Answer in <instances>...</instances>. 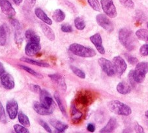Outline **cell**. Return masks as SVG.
<instances>
[{
	"label": "cell",
	"mask_w": 148,
	"mask_h": 133,
	"mask_svg": "<svg viewBox=\"0 0 148 133\" xmlns=\"http://www.w3.org/2000/svg\"><path fill=\"white\" fill-rule=\"evenodd\" d=\"M1 86L6 90H12L14 88L15 83L13 77L8 73H5L0 77Z\"/></svg>",
	"instance_id": "30bf717a"
},
{
	"label": "cell",
	"mask_w": 148,
	"mask_h": 133,
	"mask_svg": "<svg viewBox=\"0 0 148 133\" xmlns=\"http://www.w3.org/2000/svg\"><path fill=\"white\" fill-rule=\"evenodd\" d=\"M136 37L139 40L148 42V30L145 29H138L136 32Z\"/></svg>",
	"instance_id": "4dcf8cb0"
},
{
	"label": "cell",
	"mask_w": 148,
	"mask_h": 133,
	"mask_svg": "<svg viewBox=\"0 0 148 133\" xmlns=\"http://www.w3.org/2000/svg\"><path fill=\"white\" fill-rule=\"evenodd\" d=\"M71 117L73 124H78L83 118V113L79 109L75 103H73L71 105Z\"/></svg>",
	"instance_id": "5bb4252c"
},
{
	"label": "cell",
	"mask_w": 148,
	"mask_h": 133,
	"mask_svg": "<svg viewBox=\"0 0 148 133\" xmlns=\"http://www.w3.org/2000/svg\"><path fill=\"white\" fill-rule=\"evenodd\" d=\"M107 105L110 111L117 115L128 116L132 113L131 109L120 101L113 100L109 101Z\"/></svg>",
	"instance_id": "5b68a950"
},
{
	"label": "cell",
	"mask_w": 148,
	"mask_h": 133,
	"mask_svg": "<svg viewBox=\"0 0 148 133\" xmlns=\"http://www.w3.org/2000/svg\"><path fill=\"white\" fill-rule=\"evenodd\" d=\"M48 77L51 79V80L57 84L61 90L63 92L66 91V90H67V84H66L65 79L62 75L58 73H54L50 74V75H48Z\"/></svg>",
	"instance_id": "d6986e66"
},
{
	"label": "cell",
	"mask_w": 148,
	"mask_h": 133,
	"mask_svg": "<svg viewBox=\"0 0 148 133\" xmlns=\"http://www.w3.org/2000/svg\"><path fill=\"white\" fill-rule=\"evenodd\" d=\"M6 110L10 119H14L18 114V105L16 101L11 99L7 102Z\"/></svg>",
	"instance_id": "8fae6325"
},
{
	"label": "cell",
	"mask_w": 148,
	"mask_h": 133,
	"mask_svg": "<svg viewBox=\"0 0 148 133\" xmlns=\"http://www.w3.org/2000/svg\"><path fill=\"white\" fill-rule=\"evenodd\" d=\"M119 42L127 50L132 51L137 46V40L131 29L123 28L119 31Z\"/></svg>",
	"instance_id": "7a4b0ae2"
},
{
	"label": "cell",
	"mask_w": 148,
	"mask_h": 133,
	"mask_svg": "<svg viewBox=\"0 0 148 133\" xmlns=\"http://www.w3.org/2000/svg\"><path fill=\"white\" fill-rule=\"evenodd\" d=\"M117 126V122L116 119L115 117H111L109 119L108 122L107 124L104 126L103 129L100 130V132L102 133H106V132H112L116 129Z\"/></svg>",
	"instance_id": "7402d4cb"
},
{
	"label": "cell",
	"mask_w": 148,
	"mask_h": 133,
	"mask_svg": "<svg viewBox=\"0 0 148 133\" xmlns=\"http://www.w3.org/2000/svg\"><path fill=\"white\" fill-rule=\"evenodd\" d=\"M71 70H72L73 72L75 74V75L80 77L81 79H85L86 78V73L84 72L82 70H81L80 69L76 67L75 66H70Z\"/></svg>",
	"instance_id": "d6a6232c"
},
{
	"label": "cell",
	"mask_w": 148,
	"mask_h": 133,
	"mask_svg": "<svg viewBox=\"0 0 148 133\" xmlns=\"http://www.w3.org/2000/svg\"><path fill=\"white\" fill-rule=\"evenodd\" d=\"M53 97H54V99L57 102V104L60 108L61 112H62V114L64 115V116H67V112H66V110H65V107L64 106V105L63 103V101L62 100V99L60 98V94H59L58 92H55L54 95H53Z\"/></svg>",
	"instance_id": "f546056e"
},
{
	"label": "cell",
	"mask_w": 148,
	"mask_h": 133,
	"mask_svg": "<svg viewBox=\"0 0 148 133\" xmlns=\"http://www.w3.org/2000/svg\"><path fill=\"white\" fill-rule=\"evenodd\" d=\"M88 2L90 7L94 11L99 12L101 11V6L98 0H88Z\"/></svg>",
	"instance_id": "d590c367"
},
{
	"label": "cell",
	"mask_w": 148,
	"mask_h": 133,
	"mask_svg": "<svg viewBox=\"0 0 148 133\" xmlns=\"http://www.w3.org/2000/svg\"><path fill=\"white\" fill-rule=\"evenodd\" d=\"M145 116H146V117H147V118H148V111H147L146 112H145Z\"/></svg>",
	"instance_id": "681fc988"
},
{
	"label": "cell",
	"mask_w": 148,
	"mask_h": 133,
	"mask_svg": "<svg viewBox=\"0 0 148 133\" xmlns=\"http://www.w3.org/2000/svg\"><path fill=\"white\" fill-rule=\"evenodd\" d=\"M14 3L16 5H19L20 3H22L23 0H12Z\"/></svg>",
	"instance_id": "c3c4849f"
},
{
	"label": "cell",
	"mask_w": 148,
	"mask_h": 133,
	"mask_svg": "<svg viewBox=\"0 0 148 133\" xmlns=\"http://www.w3.org/2000/svg\"><path fill=\"white\" fill-rule=\"evenodd\" d=\"M25 3L29 7H34L35 6V3H36V0H25Z\"/></svg>",
	"instance_id": "f6af8a7d"
},
{
	"label": "cell",
	"mask_w": 148,
	"mask_h": 133,
	"mask_svg": "<svg viewBox=\"0 0 148 133\" xmlns=\"http://www.w3.org/2000/svg\"><path fill=\"white\" fill-rule=\"evenodd\" d=\"M87 129H88V131H90L91 132H95V127L93 124H89L87 126Z\"/></svg>",
	"instance_id": "bcb514c9"
},
{
	"label": "cell",
	"mask_w": 148,
	"mask_h": 133,
	"mask_svg": "<svg viewBox=\"0 0 148 133\" xmlns=\"http://www.w3.org/2000/svg\"><path fill=\"white\" fill-rule=\"evenodd\" d=\"M0 122L2 123V124H6L7 122L4 107L1 101H0Z\"/></svg>",
	"instance_id": "8d00e7d4"
},
{
	"label": "cell",
	"mask_w": 148,
	"mask_h": 133,
	"mask_svg": "<svg viewBox=\"0 0 148 133\" xmlns=\"http://www.w3.org/2000/svg\"><path fill=\"white\" fill-rule=\"evenodd\" d=\"M61 29L64 33H71L73 32V27L71 25L67 24H64L62 25Z\"/></svg>",
	"instance_id": "b9f144b4"
},
{
	"label": "cell",
	"mask_w": 148,
	"mask_h": 133,
	"mask_svg": "<svg viewBox=\"0 0 148 133\" xmlns=\"http://www.w3.org/2000/svg\"><path fill=\"white\" fill-rule=\"evenodd\" d=\"M5 73V68L1 62H0V77H1L3 74Z\"/></svg>",
	"instance_id": "7dc6e473"
},
{
	"label": "cell",
	"mask_w": 148,
	"mask_h": 133,
	"mask_svg": "<svg viewBox=\"0 0 148 133\" xmlns=\"http://www.w3.org/2000/svg\"><path fill=\"white\" fill-rule=\"evenodd\" d=\"M74 23H75V25L77 29L82 31L85 29L86 23L82 18L80 17L76 18L75 19V21H74Z\"/></svg>",
	"instance_id": "1f68e13d"
},
{
	"label": "cell",
	"mask_w": 148,
	"mask_h": 133,
	"mask_svg": "<svg viewBox=\"0 0 148 133\" xmlns=\"http://www.w3.org/2000/svg\"><path fill=\"white\" fill-rule=\"evenodd\" d=\"M40 27L41 28L43 33L46 37L50 41H53L55 40V33L48 26V24L45 23H40Z\"/></svg>",
	"instance_id": "44dd1931"
},
{
	"label": "cell",
	"mask_w": 148,
	"mask_h": 133,
	"mask_svg": "<svg viewBox=\"0 0 148 133\" xmlns=\"http://www.w3.org/2000/svg\"><path fill=\"white\" fill-rule=\"evenodd\" d=\"M134 127V130L136 132H138V133L144 132V128H143L141 125H139L138 124H137V123H135Z\"/></svg>",
	"instance_id": "ee69618b"
},
{
	"label": "cell",
	"mask_w": 148,
	"mask_h": 133,
	"mask_svg": "<svg viewBox=\"0 0 148 133\" xmlns=\"http://www.w3.org/2000/svg\"><path fill=\"white\" fill-rule=\"evenodd\" d=\"M40 103L43 106L47 108L50 109L51 107L54 106L53 105V100L50 94L46 90H41L40 92Z\"/></svg>",
	"instance_id": "4fadbf2b"
},
{
	"label": "cell",
	"mask_w": 148,
	"mask_h": 133,
	"mask_svg": "<svg viewBox=\"0 0 148 133\" xmlns=\"http://www.w3.org/2000/svg\"><path fill=\"white\" fill-rule=\"evenodd\" d=\"M18 121L20 123V124L24 125L25 127H30V121L28 117L25 115L24 112L20 111L18 114Z\"/></svg>",
	"instance_id": "f1b7e54d"
},
{
	"label": "cell",
	"mask_w": 148,
	"mask_h": 133,
	"mask_svg": "<svg viewBox=\"0 0 148 133\" xmlns=\"http://www.w3.org/2000/svg\"><path fill=\"white\" fill-rule=\"evenodd\" d=\"M148 72V62H142L136 64L134 70H131L129 73V83L133 86L136 84L142 83L144 81L145 75Z\"/></svg>",
	"instance_id": "6da1fadb"
},
{
	"label": "cell",
	"mask_w": 148,
	"mask_h": 133,
	"mask_svg": "<svg viewBox=\"0 0 148 133\" xmlns=\"http://www.w3.org/2000/svg\"><path fill=\"white\" fill-rule=\"evenodd\" d=\"M33 107H34V111L37 114L42 115V116H48V115L52 114L53 113V110H54V106L48 109L45 107V106H43L41 103L37 101L35 102Z\"/></svg>",
	"instance_id": "e0dca14e"
},
{
	"label": "cell",
	"mask_w": 148,
	"mask_h": 133,
	"mask_svg": "<svg viewBox=\"0 0 148 133\" xmlns=\"http://www.w3.org/2000/svg\"><path fill=\"white\" fill-rule=\"evenodd\" d=\"M0 86H1V82H0Z\"/></svg>",
	"instance_id": "816d5d0a"
},
{
	"label": "cell",
	"mask_w": 148,
	"mask_h": 133,
	"mask_svg": "<svg viewBox=\"0 0 148 133\" xmlns=\"http://www.w3.org/2000/svg\"><path fill=\"white\" fill-rule=\"evenodd\" d=\"M96 21L97 22L99 25L103 28L104 30L108 32H112L114 30L113 24L110 20L108 16L104 14H99L96 16Z\"/></svg>",
	"instance_id": "ba28073f"
},
{
	"label": "cell",
	"mask_w": 148,
	"mask_h": 133,
	"mask_svg": "<svg viewBox=\"0 0 148 133\" xmlns=\"http://www.w3.org/2000/svg\"><path fill=\"white\" fill-rule=\"evenodd\" d=\"M0 7L3 13L10 18H12L16 14L13 7L8 0H0Z\"/></svg>",
	"instance_id": "7c38bea8"
},
{
	"label": "cell",
	"mask_w": 148,
	"mask_h": 133,
	"mask_svg": "<svg viewBox=\"0 0 148 133\" xmlns=\"http://www.w3.org/2000/svg\"><path fill=\"white\" fill-rule=\"evenodd\" d=\"M29 88L30 90H31L32 92H34V93L40 94V92H41V88H40V87L39 85H37V84H29Z\"/></svg>",
	"instance_id": "60d3db41"
},
{
	"label": "cell",
	"mask_w": 148,
	"mask_h": 133,
	"mask_svg": "<svg viewBox=\"0 0 148 133\" xmlns=\"http://www.w3.org/2000/svg\"><path fill=\"white\" fill-rule=\"evenodd\" d=\"M103 11L110 18H114L117 16L116 8L112 0H101Z\"/></svg>",
	"instance_id": "8992f818"
},
{
	"label": "cell",
	"mask_w": 148,
	"mask_h": 133,
	"mask_svg": "<svg viewBox=\"0 0 148 133\" xmlns=\"http://www.w3.org/2000/svg\"><path fill=\"white\" fill-rule=\"evenodd\" d=\"M14 130L16 133H29V130L27 129V127L24 125L19 124H15L14 125Z\"/></svg>",
	"instance_id": "e575fe53"
},
{
	"label": "cell",
	"mask_w": 148,
	"mask_h": 133,
	"mask_svg": "<svg viewBox=\"0 0 148 133\" xmlns=\"http://www.w3.org/2000/svg\"><path fill=\"white\" fill-rule=\"evenodd\" d=\"M11 23L14 27L15 30V40L17 44H21L22 42V35L21 31V26H20V22L17 20L11 18Z\"/></svg>",
	"instance_id": "ac0fdd59"
},
{
	"label": "cell",
	"mask_w": 148,
	"mask_h": 133,
	"mask_svg": "<svg viewBox=\"0 0 148 133\" xmlns=\"http://www.w3.org/2000/svg\"><path fill=\"white\" fill-rule=\"evenodd\" d=\"M19 66H20V68H22V70H24V71H27V73H30L31 75L36 77H37V78H39V79L42 78V75H40V74L38 73L37 72H36L35 71H34V70H33V69L30 68L29 67H27V66H23V65H20Z\"/></svg>",
	"instance_id": "836d02e7"
},
{
	"label": "cell",
	"mask_w": 148,
	"mask_h": 133,
	"mask_svg": "<svg viewBox=\"0 0 148 133\" xmlns=\"http://www.w3.org/2000/svg\"><path fill=\"white\" fill-rule=\"evenodd\" d=\"M112 62H113L117 75L119 77H121L127 70V65L126 62L120 56H116L114 57Z\"/></svg>",
	"instance_id": "9c48e42d"
},
{
	"label": "cell",
	"mask_w": 148,
	"mask_h": 133,
	"mask_svg": "<svg viewBox=\"0 0 148 133\" xmlns=\"http://www.w3.org/2000/svg\"><path fill=\"white\" fill-rule=\"evenodd\" d=\"M147 28H148V23H147Z\"/></svg>",
	"instance_id": "f907efd6"
},
{
	"label": "cell",
	"mask_w": 148,
	"mask_h": 133,
	"mask_svg": "<svg viewBox=\"0 0 148 133\" xmlns=\"http://www.w3.org/2000/svg\"><path fill=\"white\" fill-rule=\"evenodd\" d=\"M35 14L36 15V16L39 18L41 21H42L45 24L48 25H52V21L49 17H48L47 14L42 11L41 9L40 8H37L35 10Z\"/></svg>",
	"instance_id": "cb8c5ba5"
},
{
	"label": "cell",
	"mask_w": 148,
	"mask_h": 133,
	"mask_svg": "<svg viewBox=\"0 0 148 133\" xmlns=\"http://www.w3.org/2000/svg\"><path fill=\"white\" fill-rule=\"evenodd\" d=\"M125 57L126 60L128 61V62L131 65H136L137 63H138V59L137 58L133 57L131 55H129L128 53H125Z\"/></svg>",
	"instance_id": "f35d334b"
},
{
	"label": "cell",
	"mask_w": 148,
	"mask_h": 133,
	"mask_svg": "<svg viewBox=\"0 0 148 133\" xmlns=\"http://www.w3.org/2000/svg\"><path fill=\"white\" fill-rule=\"evenodd\" d=\"M90 39L100 54H105V50L103 45V40H102V37L99 33H96V34L92 35L90 37Z\"/></svg>",
	"instance_id": "9a60e30c"
},
{
	"label": "cell",
	"mask_w": 148,
	"mask_h": 133,
	"mask_svg": "<svg viewBox=\"0 0 148 133\" xmlns=\"http://www.w3.org/2000/svg\"><path fill=\"white\" fill-rule=\"evenodd\" d=\"M69 51L76 56L84 58H91L96 55V52L92 48L86 47L80 43H74L70 45Z\"/></svg>",
	"instance_id": "277c9868"
},
{
	"label": "cell",
	"mask_w": 148,
	"mask_h": 133,
	"mask_svg": "<svg viewBox=\"0 0 148 133\" xmlns=\"http://www.w3.org/2000/svg\"><path fill=\"white\" fill-rule=\"evenodd\" d=\"M98 63L102 70L109 77H112L116 75V70L114 66L110 60L105 58H100L98 60Z\"/></svg>",
	"instance_id": "52a82bcc"
},
{
	"label": "cell",
	"mask_w": 148,
	"mask_h": 133,
	"mask_svg": "<svg viewBox=\"0 0 148 133\" xmlns=\"http://www.w3.org/2000/svg\"><path fill=\"white\" fill-rule=\"evenodd\" d=\"M52 18L56 22L60 23L63 22L65 18V12L61 9H56L53 12Z\"/></svg>",
	"instance_id": "83f0119b"
},
{
	"label": "cell",
	"mask_w": 148,
	"mask_h": 133,
	"mask_svg": "<svg viewBox=\"0 0 148 133\" xmlns=\"http://www.w3.org/2000/svg\"><path fill=\"white\" fill-rule=\"evenodd\" d=\"M140 53L143 56H148V43L142 45L140 47Z\"/></svg>",
	"instance_id": "ab89813d"
},
{
	"label": "cell",
	"mask_w": 148,
	"mask_h": 133,
	"mask_svg": "<svg viewBox=\"0 0 148 133\" xmlns=\"http://www.w3.org/2000/svg\"><path fill=\"white\" fill-rule=\"evenodd\" d=\"M8 35V27L6 25H0V45L3 46L6 44Z\"/></svg>",
	"instance_id": "484cf974"
},
{
	"label": "cell",
	"mask_w": 148,
	"mask_h": 133,
	"mask_svg": "<svg viewBox=\"0 0 148 133\" xmlns=\"http://www.w3.org/2000/svg\"><path fill=\"white\" fill-rule=\"evenodd\" d=\"M119 2L122 5L127 9H132L134 7V3L132 0H119Z\"/></svg>",
	"instance_id": "74e56055"
},
{
	"label": "cell",
	"mask_w": 148,
	"mask_h": 133,
	"mask_svg": "<svg viewBox=\"0 0 148 133\" xmlns=\"http://www.w3.org/2000/svg\"><path fill=\"white\" fill-rule=\"evenodd\" d=\"M50 124L52 126L60 132H64L68 129V125L56 119H50Z\"/></svg>",
	"instance_id": "603a6c76"
},
{
	"label": "cell",
	"mask_w": 148,
	"mask_h": 133,
	"mask_svg": "<svg viewBox=\"0 0 148 133\" xmlns=\"http://www.w3.org/2000/svg\"><path fill=\"white\" fill-rule=\"evenodd\" d=\"M25 37L26 38L27 43L34 42V43H40V38L34 31L32 29H28L25 31Z\"/></svg>",
	"instance_id": "d4e9b609"
},
{
	"label": "cell",
	"mask_w": 148,
	"mask_h": 133,
	"mask_svg": "<svg viewBox=\"0 0 148 133\" xmlns=\"http://www.w3.org/2000/svg\"><path fill=\"white\" fill-rule=\"evenodd\" d=\"M41 50L40 43L29 42L25 47V53L29 57H34Z\"/></svg>",
	"instance_id": "2e32d148"
},
{
	"label": "cell",
	"mask_w": 148,
	"mask_h": 133,
	"mask_svg": "<svg viewBox=\"0 0 148 133\" xmlns=\"http://www.w3.org/2000/svg\"><path fill=\"white\" fill-rule=\"evenodd\" d=\"M95 98V94L90 90L78 91L75 96V105L76 106L86 108L93 103Z\"/></svg>",
	"instance_id": "3957f363"
},
{
	"label": "cell",
	"mask_w": 148,
	"mask_h": 133,
	"mask_svg": "<svg viewBox=\"0 0 148 133\" xmlns=\"http://www.w3.org/2000/svg\"><path fill=\"white\" fill-rule=\"evenodd\" d=\"M39 124L40 125H41L43 129H44L46 130V131L48 132H49V133L52 132V129H50V127H49V125H48L45 121H43V120L39 119Z\"/></svg>",
	"instance_id": "7bdbcfd3"
},
{
	"label": "cell",
	"mask_w": 148,
	"mask_h": 133,
	"mask_svg": "<svg viewBox=\"0 0 148 133\" xmlns=\"http://www.w3.org/2000/svg\"><path fill=\"white\" fill-rule=\"evenodd\" d=\"M132 89V86L131 83H128L125 81H122L119 83L117 85L116 90L118 92V93L123 94V95H126L131 92Z\"/></svg>",
	"instance_id": "ffe728a7"
},
{
	"label": "cell",
	"mask_w": 148,
	"mask_h": 133,
	"mask_svg": "<svg viewBox=\"0 0 148 133\" xmlns=\"http://www.w3.org/2000/svg\"><path fill=\"white\" fill-rule=\"evenodd\" d=\"M20 60L22 61V62H25L26 63L30 64H33V65L39 66V67L48 68L50 66V65L47 62H39V61L33 60V59H31V58H27V57H22L21 58H20Z\"/></svg>",
	"instance_id": "4316f807"
}]
</instances>
